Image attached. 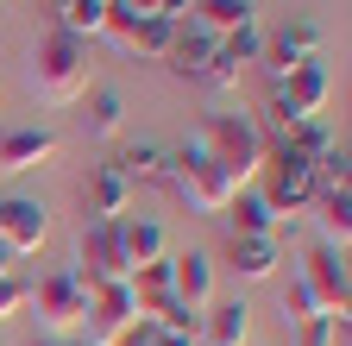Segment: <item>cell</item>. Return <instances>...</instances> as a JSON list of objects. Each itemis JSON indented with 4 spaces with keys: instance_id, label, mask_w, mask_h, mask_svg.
I'll return each instance as SVG.
<instances>
[{
    "instance_id": "35",
    "label": "cell",
    "mask_w": 352,
    "mask_h": 346,
    "mask_svg": "<svg viewBox=\"0 0 352 346\" xmlns=\"http://www.w3.org/2000/svg\"><path fill=\"white\" fill-rule=\"evenodd\" d=\"M7 271H13V258H7V246H0V277H7Z\"/></svg>"
},
{
    "instance_id": "28",
    "label": "cell",
    "mask_w": 352,
    "mask_h": 346,
    "mask_svg": "<svg viewBox=\"0 0 352 346\" xmlns=\"http://www.w3.org/2000/svg\"><path fill=\"white\" fill-rule=\"evenodd\" d=\"M214 51L227 57V63H239V69H245V63H258V51H264V25L252 19V25H239V32H227Z\"/></svg>"
},
{
    "instance_id": "29",
    "label": "cell",
    "mask_w": 352,
    "mask_h": 346,
    "mask_svg": "<svg viewBox=\"0 0 352 346\" xmlns=\"http://www.w3.org/2000/svg\"><path fill=\"white\" fill-rule=\"evenodd\" d=\"M283 321H289V327L321 321V302H315V290H308L302 277H283Z\"/></svg>"
},
{
    "instance_id": "6",
    "label": "cell",
    "mask_w": 352,
    "mask_h": 346,
    "mask_svg": "<svg viewBox=\"0 0 352 346\" xmlns=\"http://www.w3.org/2000/svg\"><path fill=\"white\" fill-rule=\"evenodd\" d=\"M88 290H107V283H126L132 265H126V246H120V221H82L76 233V265H69Z\"/></svg>"
},
{
    "instance_id": "10",
    "label": "cell",
    "mask_w": 352,
    "mask_h": 346,
    "mask_svg": "<svg viewBox=\"0 0 352 346\" xmlns=\"http://www.w3.org/2000/svg\"><path fill=\"white\" fill-rule=\"evenodd\" d=\"M308 290H315V302H321V315L327 321H346V252H333V246H315L302 258V271H296Z\"/></svg>"
},
{
    "instance_id": "17",
    "label": "cell",
    "mask_w": 352,
    "mask_h": 346,
    "mask_svg": "<svg viewBox=\"0 0 352 346\" xmlns=\"http://www.w3.org/2000/svg\"><path fill=\"white\" fill-rule=\"evenodd\" d=\"M82 133L88 139H120L126 133V95L113 89V82H88V95H82Z\"/></svg>"
},
{
    "instance_id": "11",
    "label": "cell",
    "mask_w": 352,
    "mask_h": 346,
    "mask_svg": "<svg viewBox=\"0 0 352 346\" xmlns=\"http://www.w3.org/2000/svg\"><path fill=\"white\" fill-rule=\"evenodd\" d=\"M57 158V133L51 126H0V177H19Z\"/></svg>"
},
{
    "instance_id": "16",
    "label": "cell",
    "mask_w": 352,
    "mask_h": 346,
    "mask_svg": "<svg viewBox=\"0 0 352 346\" xmlns=\"http://www.w3.org/2000/svg\"><path fill=\"white\" fill-rule=\"evenodd\" d=\"M201 340L208 346H252V302L245 296L208 302V309H201Z\"/></svg>"
},
{
    "instance_id": "15",
    "label": "cell",
    "mask_w": 352,
    "mask_h": 346,
    "mask_svg": "<svg viewBox=\"0 0 352 346\" xmlns=\"http://www.w3.org/2000/svg\"><path fill=\"white\" fill-rule=\"evenodd\" d=\"M107 164L120 170L132 189H145V183H170V145H157V139H132V145H120Z\"/></svg>"
},
{
    "instance_id": "33",
    "label": "cell",
    "mask_w": 352,
    "mask_h": 346,
    "mask_svg": "<svg viewBox=\"0 0 352 346\" xmlns=\"http://www.w3.org/2000/svg\"><path fill=\"white\" fill-rule=\"evenodd\" d=\"M13 315H25V283L7 271L0 277V321H13Z\"/></svg>"
},
{
    "instance_id": "23",
    "label": "cell",
    "mask_w": 352,
    "mask_h": 346,
    "mask_svg": "<svg viewBox=\"0 0 352 346\" xmlns=\"http://www.w3.org/2000/svg\"><path fill=\"white\" fill-rule=\"evenodd\" d=\"M233 233H239V239H277V233H283V221L271 214L264 189H239V195H233Z\"/></svg>"
},
{
    "instance_id": "37",
    "label": "cell",
    "mask_w": 352,
    "mask_h": 346,
    "mask_svg": "<svg viewBox=\"0 0 352 346\" xmlns=\"http://www.w3.org/2000/svg\"><path fill=\"white\" fill-rule=\"evenodd\" d=\"M0 346H7V334H0Z\"/></svg>"
},
{
    "instance_id": "12",
    "label": "cell",
    "mask_w": 352,
    "mask_h": 346,
    "mask_svg": "<svg viewBox=\"0 0 352 346\" xmlns=\"http://www.w3.org/2000/svg\"><path fill=\"white\" fill-rule=\"evenodd\" d=\"M126 214H132V183L113 164H95L82 183V221H126Z\"/></svg>"
},
{
    "instance_id": "2",
    "label": "cell",
    "mask_w": 352,
    "mask_h": 346,
    "mask_svg": "<svg viewBox=\"0 0 352 346\" xmlns=\"http://www.w3.org/2000/svg\"><path fill=\"white\" fill-rule=\"evenodd\" d=\"M195 133H201L208 164H220L239 189H252V177L264 170V158H271V139H264V126H258L252 113H208Z\"/></svg>"
},
{
    "instance_id": "9",
    "label": "cell",
    "mask_w": 352,
    "mask_h": 346,
    "mask_svg": "<svg viewBox=\"0 0 352 346\" xmlns=\"http://www.w3.org/2000/svg\"><path fill=\"white\" fill-rule=\"evenodd\" d=\"M51 239V208L32 202V195H0V246L7 258H32Z\"/></svg>"
},
{
    "instance_id": "31",
    "label": "cell",
    "mask_w": 352,
    "mask_h": 346,
    "mask_svg": "<svg viewBox=\"0 0 352 346\" xmlns=\"http://www.w3.org/2000/svg\"><path fill=\"white\" fill-rule=\"evenodd\" d=\"M239 76H245L239 63H227V57L214 51V63H208V69L195 76V89H208V95H233V89H239Z\"/></svg>"
},
{
    "instance_id": "3",
    "label": "cell",
    "mask_w": 352,
    "mask_h": 346,
    "mask_svg": "<svg viewBox=\"0 0 352 346\" xmlns=\"http://www.w3.org/2000/svg\"><path fill=\"white\" fill-rule=\"evenodd\" d=\"M176 202H189L195 214H227L233 208V195H239V183L227 177L220 164H208V151H201V133H189V145H170V183H164Z\"/></svg>"
},
{
    "instance_id": "30",
    "label": "cell",
    "mask_w": 352,
    "mask_h": 346,
    "mask_svg": "<svg viewBox=\"0 0 352 346\" xmlns=\"http://www.w3.org/2000/svg\"><path fill=\"white\" fill-rule=\"evenodd\" d=\"M315 189H352V158H346V145H333L315 164Z\"/></svg>"
},
{
    "instance_id": "19",
    "label": "cell",
    "mask_w": 352,
    "mask_h": 346,
    "mask_svg": "<svg viewBox=\"0 0 352 346\" xmlns=\"http://www.w3.org/2000/svg\"><path fill=\"white\" fill-rule=\"evenodd\" d=\"M227 258H233V277H239V283H271V277H277V265H283L277 239H239V233H233Z\"/></svg>"
},
{
    "instance_id": "22",
    "label": "cell",
    "mask_w": 352,
    "mask_h": 346,
    "mask_svg": "<svg viewBox=\"0 0 352 346\" xmlns=\"http://www.w3.org/2000/svg\"><path fill=\"white\" fill-rule=\"evenodd\" d=\"M170 38H176V25L157 19V13H145V19H132V25H126L120 51H126V57H145V63H164V57H170Z\"/></svg>"
},
{
    "instance_id": "34",
    "label": "cell",
    "mask_w": 352,
    "mask_h": 346,
    "mask_svg": "<svg viewBox=\"0 0 352 346\" xmlns=\"http://www.w3.org/2000/svg\"><path fill=\"white\" fill-rule=\"evenodd\" d=\"M120 7H132V13L145 19V13H157V0H120Z\"/></svg>"
},
{
    "instance_id": "25",
    "label": "cell",
    "mask_w": 352,
    "mask_h": 346,
    "mask_svg": "<svg viewBox=\"0 0 352 346\" xmlns=\"http://www.w3.org/2000/svg\"><path fill=\"white\" fill-rule=\"evenodd\" d=\"M164 63H170L176 76H189V82H195V76L214 63V38H208V32H195V25L183 19V25H176V38H170V57H164Z\"/></svg>"
},
{
    "instance_id": "27",
    "label": "cell",
    "mask_w": 352,
    "mask_h": 346,
    "mask_svg": "<svg viewBox=\"0 0 352 346\" xmlns=\"http://www.w3.org/2000/svg\"><path fill=\"white\" fill-rule=\"evenodd\" d=\"M107 25V0H57V32L76 38V45H88V38H101Z\"/></svg>"
},
{
    "instance_id": "14",
    "label": "cell",
    "mask_w": 352,
    "mask_h": 346,
    "mask_svg": "<svg viewBox=\"0 0 352 346\" xmlns=\"http://www.w3.org/2000/svg\"><path fill=\"white\" fill-rule=\"evenodd\" d=\"M271 89L296 107V120H321V107H327V95H333V76H327V63H302V69H289L283 82H271Z\"/></svg>"
},
{
    "instance_id": "4",
    "label": "cell",
    "mask_w": 352,
    "mask_h": 346,
    "mask_svg": "<svg viewBox=\"0 0 352 346\" xmlns=\"http://www.w3.org/2000/svg\"><path fill=\"white\" fill-rule=\"evenodd\" d=\"M25 315L38 321V340H76V327L88 315V283L69 265L44 271L38 283H25Z\"/></svg>"
},
{
    "instance_id": "20",
    "label": "cell",
    "mask_w": 352,
    "mask_h": 346,
    "mask_svg": "<svg viewBox=\"0 0 352 346\" xmlns=\"http://www.w3.org/2000/svg\"><path fill=\"white\" fill-rule=\"evenodd\" d=\"M252 19H258V7H252V0H195V13H189V25H195V32H208L214 45H220L227 32L252 25Z\"/></svg>"
},
{
    "instance_id": "38",
    "label": "cell",
    "mask_w": 352,
    "mask_h": 346,
    "mask_svg": "<svg viewBox=\"0 0 352 346\" xmlns=\"http://www.w3.org/2000/svg\"><path fill=\"white\" fill-rule=\"evenodd\" d=\"M201 346H208V340H201Z\"/></svg>"
},
{
    "instance_id": "21",
    "label": "cell",
    "mask_w": 352,
    "mask_h": 346,
    "mask_svg": "<svg viewBox=\"0 0 352 346\" xmlns=\"http://www.w3.org/2000/svg\"><path fill=\"white\" fill-rule=\"evenodd\" d=\"M333 145H340V139L327 133V120H296V126H283V133L271 139V151H289V158H302V164H321Z\"/></svg>"
},
{
    "instance_id": "1",
    "label": "cell",
    "mask_w": 352,
    "mask_h": 346,
    "mask_svg": "<svg viewBox=\"0 0 352 346\" xmlns=\"http://www.w3.org/2000/svg\"><path fill=\"white\" fill-rule=\"evenodd\" d=\"M25 82H32V95L44 107H76L88 95V45H76V38H63V32H44L32 45Z\"/></svg>"
},
{
    "instance_id": "7",
    "label": "cell",
    "mask_w": 352,
    "mask_h": 346,
    "mask_svg": "<svg viewBox=\"0 0 352 346\" xmlns=\"http://www.w3.org/2000/svg\"><path fill=\"white\" fill-rule=\"evenodd\" d=\"M132 321H139V302H132L126 283L88 290V315H82V327H76V346H120Z\"/></svg>"
},
{
    "instance_id": "13",
    "label": "cell",
    "mask_w": 352,
    "mask_h": 346,
    "mask_svg": "<svg viewBox=\"0 0 352 346\" xmlns=\"http://www.w3.org/2000/svg\"><path fill=\"white\" fill-rule=\"evenodd\" d=\"M170 290H176V302L183 309H208L214 302V252H201V246H189V252H176L170 258Z\"/></svg>"
},
{
    "instance_id": "8",
    "label": "cell",
    "mask_w": 352,
    "mask_h": 346,
    "mask_svg": "<svg viewBox=\"0 0 352 346\" xmlns=\"http://www.w3.org/2000/svg\"><path fill=\"white\" fill-rule=\"evenodd\" d=\"M271 164V189H264V202H271V214L289 227V221H302L308 208H315V164H302V158H289V151H271L264 158Z\"/></svg>"
},
{
    "instance_id": "18",
    "label": "cell",
    "mask_w": 352,
    "mask_h": 346,
    "mask_svg": "<svg viewBox=\"0 0 352 346\" xmlns=\"http://www.w3.org/2000/svg\"><path fill=\"white\" fill-rule=\"evenodd\" d=\"M120 246H126V265L132 271L164 265V258H170V239H164V227L151 221V214H126V221H120Z\"/></svg>"
},
{
    "instance_id": "5",
    "label": "cell",
    "mask_w": 352,
    "mask_h": 346,
    "mask_svg": "<svg viewBox=\"0 0 352 346\" xmlns=\"http://www.w3.org/2000/svg\"><path fill=\"white\" fill-rule=\"evenodd\" d=\"M321 51H327V32H321V19L289 13V19H277L271 32H264V51H258V63H264V76H271V82H283V76H289V69H302V63H321Z\"/></svg>"
},
{
    "instance_id": "36",
    "label": "cell",
    "mask_w": 352,
    "mask_h": 346,
    "mask_svg": "<svg viewBox=\"0 0 352 346\" xmlns=\"http://www.w3.org/2000/svg\"><path fill=\"white\" fill-rule=\"evenodd\" d=\"M38 346H76V340H38Z\"/></svg>"
},
{
    "instance_id": "24",
    "label": "cell",
    "mask_w": 352,
    "mask_h": 346,
    "mask_svg": "<svg viewBox=\"0 0 352 346\" xmlns=\"http://www.w3.org/2000/svg\"><path fill=\"white\" fill-rule=\"evenodd\" d=\"M321 221V246H333V252H346V239H352V189H321L315 195V208H308Z\"/></svg>"
},
{
    "instance_id": "32",
    "label": "cell",
    "mask_w": 352,
    "mask_h": 346,
    "mask_svg": "<svg viewBox=\"0 0 352 346\" xmlns=\"http://www.w3.org/2000/svg\"><path fill=\"white\" fill-rule=\"evenodd\" d=\"M296 346H346V321H302L296 327Z\"/></svg>"
},
{
    "instance_id": "26",
    "label": "cell",
    "mask_w": 352,
    "mask_h": 346,
    "mask_svg": "<svg viewBox=\"0 0 352 346\" xmlns=\"http://www.w3.org/2000/svg\"><path fill=\"white\" fill-rule=\"evenodd\" d=\"M126 290H132V302H139V315H164L170 302H176V290H170V258H164V265L132 271V277H126Z\"/></svg>"
}]
</instances>
